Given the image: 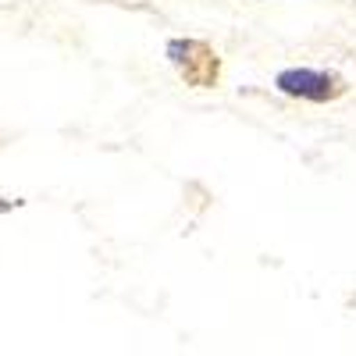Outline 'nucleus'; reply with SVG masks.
I'll list each match as a JSON object with an SVG mask.
<instances>
[{"mask_svg":"<svg viewBox=\"0 0 356 356\" xmlns=\"http://www.w3.org/2000/svg\"><path fill=\"white\" fill-rule=\"evenodd\" d=\"M278 89L289 97H307V100H324L332 93V79L310 72V68H289L278 75Z\"/></svg>","mask_w":356,"mask_h":356,"instance_id":"obj_1","label":"nucleus"},{"mask_svg":"<svg viewBox=\"0 0 356 356\" xmlns=\"http://www.w3.org/2000/svg\"><path fill=\"white\" fill-rule=\"evenodd\" d=\"M11 207H15L11 200H0V214H8V211H11Z\"/></svg>","mask_w":356,"mask_h":356,"instance_id":"obj_2","label":"nucleus"}]
</instances>
